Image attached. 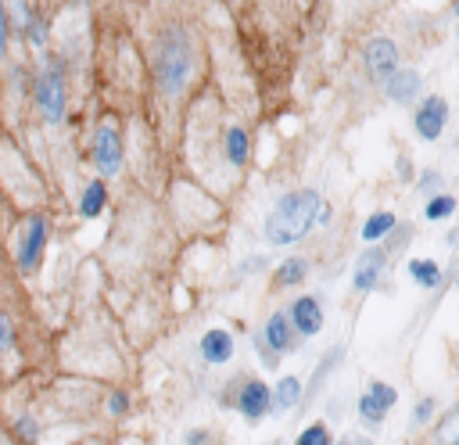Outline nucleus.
<instances>
[{
	"label": "nucleus",
	"mask_w": 459,
	"mask_h": 445,
	"mask_svg": "<svg viewBox=\"0 0 459 445\" xmlns=\"http://www.w3.org/2000/svg\"><path fill=\"white\" fill-rule=\"evenodd\" d=\"M151 75L165 100H179L197 75V43L183 22H165L151 39Z\"/></svg>",
	"instance_id": "nucleus-1"
},
{
	"label": "nucleus",
	"mask_w": 459,
	"mask_h": 445,
	"mask_svg": "<svg viewBox=\"0 0 459 445\" xmlns=\"http://www.w3.org/2000/svg\"><path fill=\"white\" fill-rule=\"evenodd\" d=\"M319 205H323V197L312 187H301V190L283 194L276 201V208L265 215V240L269 244H298L312 230Z\"/></svg>",
	"instance_id": "nucleus-2"
},
{
	"label": "nucleus",
	"mask_w": 459,
	"mask_h": 445,
	"mask_svg": "<svg viewBox=\"0 0 459 445\" xmlns=\"http://www.w3.org/2000/svg\"><path fill=\"white\" fill-rule=\"evenodd\" d=\"M32 104L43 126H61L65 111H68V79H65V65L54 54H43L36 72H32Z\"/></svg>",
	"instance_id": "nucleus-3"
},
{
	"label": "nucleus",
	"mask_w": 459,
	"mask_h": 445,
	"mask_svg": "<svg viewBox=\"0 0 459 445\" xmlns=\"http://www.w3.org/2000/svg\"><path fill=\"white\" fill-rule=\"evenodd\" d=\"M90 158H93V169H97L104 179L118 176V169H122V129H118L115 118H100V126L93 129Z\"/></svg>",
	"instance_id": "nucleus-4"
},
{
	"label": "nucleus",
	"mask_w": 459,
	"mask_h": 445,
	"mask_svg": "<svg viewBox=\"0 0 459 445\" xmlns=\"http://www.w3.org/2000/svg\"><path fill=\"white\" fill-rule=\"evenodd\" d=\"M362 68H366V75L373 79V83H387L398 68H402V50H398V43L391 39V36H369L366 43H362Z\"/></svg>",
	"instance_id": "nucleus-5"
},
{
	"label": "nucleus",
	"mask_w": 459,
	"mask_h": 445,
	"mask_svg": "<svg viewBox=\"0 0 459 445\" xmlns=\"http://www.w3.org/2000/svg\"><path fill=\"white\" fill-rule=\"evenodd\" d=\"M445 126H448V100L441 93H423L416 100V108H412V129H416V136L427 140V144H434L445 133Z\"/></svg>",
	"instance_id": "nucleus-6"
},
{
	"label": "nucleus",
	"mask_w": 459,
	"mask_h": 445,
	"mask_svg": "<svg viewBox=\"0 0 459 445\" xmlns=\"http://www.w3.org/2000/svg\"><path fill=\"white\" fill-rule=\"evenodd\" d=\"M43 248H47V219L39 212H32L22 222V233H18V269L25 276L36 273V266L43 258Z\"/></svg>",
	"instance_id": "nucleus-7"
},
{
	"label": "nucleus",
	"mask_w": 459,
	"mask_h": 445,
	"mask_svg": "<svg viewBox=\"0 0 459 445\" xmlns=\"http://www.w3.org/2000/svg\"><path fill=\"white\" fill-rule=\"evenodd\" d=\"M384 93H387L391 104L409 108V104H416V100L423 97V75H420L416 68H405V65H402V68L384 83Z\"/></svg>",
	"instance_id": "nucleus-8"
},
{
	"label": "nucleus",
	"mask_w": 459,
	"mask_h": 445,
	"mask_svg": "<svg viewBox=\"0 0 459 445\" xmlns=\"http://www.w3.org/2000/svg\"><path fill=\"white\" fill-rule=\"evenodd\" d=\"M287 323H290L298 334H305V337L319 334V330H323V305H319V298H312V294L294 298V301H290V312H287Z\"/></svg>",
	"instance_id": "nucleus-9"
},
{
	"label": "nucleus",
	"mask_w": 459,
	"mask_h": 445,
	"mask_svg": "<svg viewBox=\"0 0 459 445\" xmlns=\"http://www.w3.org/2000/svg\"><path fill=\"white\" fill-rule=\"evenodd\" d=\"M394 398H398V395H394V388H391V384L373 380V384L366 388V395L359 398V416H362L366 423H373V427H377V423L387 416V409L394 406Z\"/></svg>",
	"instance_id": "nucleus-10"
},
{
	"label": "nucleus",
	"mask_w": 459,
	"mask_h": 445,
	"mask_svg": "<svg viewBox=\"0 0 459 445\" xmlns=\"http://www.w3.org/2000/svg\"><path fill=\"white\" fill-rule=\"evenodd\" d=\"M247 154H251L247 129H244L240 122H226V126H222V158H226L233 169H244V165H247Z\"/></svg>",
	"instance_id": "nucleus-11"
},
{
	"label": "nucleus",
	"mask_w": 459,
	"mask_h": 445,
	"mask_svg": "<svg viewBox=\"0 0 459 445\" xmlns=\"http://www.w3.org/2000/svg\"><path fill=\"white\" fill-rule=\"evenodd\" d=\"M269 388L262 380H244L240 391H237V409L247 416V420H262L269 413Z\"/></svg>",
	"instance_id": "nucleus-12"
},
{
	"label": "nucleus",
	"mask_w": 459,
	"mask_h": 445,
	"mask_svg": "<svg viewBox=\"0 0 459 445\" xmlns=\"http://www.w3.org/2000/svg\"><path fill=\"white\" fill-rule=\"evenodd\" d=\"M230 355H233V334H230V330L212 327V330L201 334V359H204V362L222 366V362H230Z\"/></svg>",
	"instance_id": "nucleus-13"
},
{
	"label": "nucleus",
	"mask_w": 459,
	"mask_h": 445,
	"mask_svg": "<svg viewBox=\"0 0 459 445\" xmlns=\"http://www.w3.org/2000/svg\"><path fill=\"white\" fill-rule=\"evenodd\" d=\"M384 262H387V251L384 248H373V251H366L362 258H359V266H355V291H373L377 287V280H380V273H384Z\"/></svg>",
	"instance_id": "nucleus-14"
},
{
	"label": "nucleus",
	"mask_w": 459,
	"mask_h": 445,
	"mask_svg": "<svg viewBox=\"0 0 459 445\" xmlns=\"http://www.w3.org/2000/svg\"><path fill=\"white\" fill-rule=\"evenodd\" d=\"M262 345L276 355V352H290V323H287V312H273L262 327Z\"/></svg>",
	"instance_id": "nucleus-15"
},
{
	"label": "nucleus",
	"mask_w": 459,
	"mask_h": 445,
	"mask_svg": "<svg viewBox=\"0 0 459 445\" xmlns=\"http://www.w3.org/2000/svg\"><path fill=\"white\" fill-rule=\"evenodd\" d=\"M104 205H108V187H104V179H90V183L82 187V197H79V215H82V219H97V215L104 212Z\"/></svg>",
	"instance_id": "nucleus-16"
},
{
	"label": "nucleus",
	"mask_w": 459,
	"mask_h": 445,
	"mask_svg": "<svg viewBox=\"0 0 459 445\" xmlns=\"http://www.w3.org/2000/svg\"><path fill=\"white\" fill-rule=\"evenodd\" d=\"M391 230H394V212H373V215L362 222V240H366V244H380Z\"/></svg>",
	"instance_id": "nucleus-17"
},
{
	"label": "nucleus",
	"mask_w": 459,
	"mask_h": 445,
	"mask_svg": "<svg viewBox=\"0 0 459 445\" xmlns=\"http://www.w3.org/2000/svg\"><path fill=\"white\" fill-rule=\"evenodd\" d=\"M305 276H308V262L294 255V258H283V262L276 266V276H273V280H276V287H294V284H301Z\"/></svg>",
	"instance_id": "nucleus-18"
},
{
	"label": "nucleus",
	"mask_w": 459,
	"mask_h": 445,
	"mask_svg": "<svg viewBox=\"0 0 459 445\" xmlns=\"http://www.w3.org/2000/svg\"><path fill=\"white\" fill-rule=\"evenodd\" d=\"M409 276L420 284V287H437V280H441V266L434 262V258H412L409 262Z\"/></svg>",
	"instance_id": "nucleus-19"
},
{
	"label": "nucleus",
	"mask_w": 459,
	"mask_h": 445,
	"mask_svg": "<svg viewBox=\"0 0 459 445\" xmlns=\"http://www.w3.org/2000/svg\"><path fill=\"white\" fill-rule=\"evenodd\" d=\"M298 398H301V380L298 377H283L276 384V391H269V402H276V409H290V406H298Z\"/></svg>",
	"instance_id": "nucleus-20"
},
{
	"label": "nucleus",
	"mask_w": 459,
	"mask_h": 445,
	"mask_svg": "<svg viewBox=\"0 0 459 445\" xmlns=\"http://www.w3.org/2000/svg\"><path fill=\"white\" fill-rule=\"evenodd\" d=\"M22 36H25V43H29V47H36V50H43V47H47V39H50V32H47V22H43L36 11L25 18V25H22Z\"/></svg>",
	"instance_id": "nucleus-21"
},
{
	"label": "nucleus",
	"mask_w": 459,
	"mask_h": 445,
	"mask_svg": "<svg viewBox=\"0 0 459 445\" xmlns=\"http://www.w3.org/2000/svg\"><path fill=\"white\" fill-rule=\"evenodd\" d=\"M455 212V197L452 194H430V201L423 205V215L434 222V219H448Z\"/></svg>",
	"instance_id": "nucleus-22"
},
{
	"label": "nucleus",
	"mask_w": 459,
	"mask_h": 445,
	"mask_svg": "<svg viewBox=\"0 0 459 445\" xmlns=\"http://www.w3.org/2000/svg\"><path fill=\"white\" fill-rule=\"evenodd\" d=\"M455 431H459V413L448 409L445 420H441V427H437V445H455V438H459Z\"/></svg>",
	"instance_id": "nucleus-23"
},
{
	"label": "nucleus",
	"mask_w": 459,
	"mask_h": 445,
	"mask_svg": "<svg viewBox=\"0 0 459 445\" xmlns=\"http://www.w3.org/2000/svg\"><path fill=\"white\" fill-rule=\"evenodd\" d=\"M11 57V22H7V0H0V68Z\"/></svg>",
	"instance_id": "nucleus-24"
},
{
	"label": "nucleus",
	"mask_w": 459,
	"mask_h": 445,
	"mask_svg": "<svg viewBox=\"0 0 459 445\" xmlns=\"http://www.w3.org/2000/svg\"><path fill=\"white\" fill-rule=\"evenodd\" d=\"M298 445H330V431H326V423H308V427L301 431Z\"/></svg>",
	"instance_id": "nucleus-25"
},
{
	"label": "nucleus",
	"mask_w": 459,
	"mask_h": 445,
	"mask_svg": "<svg viewBox=\"0 0 459 445\" xmlns=\"http://www.w3.org/2000/svg\"><path fill=\"white\" fill-rule=\"evenodd\" d=\"M441 172H434V169H423V176H420V190L423 194H434V190H441Z\"/></svg>",
	"instance_id": "nucleus-26"
},
{
	"label": "nucleus",
	"mask_w": 459,
	"mask_h": 445,
	"mask_svg": "<svg viewBox=\"0 0 459 445\" xmlns=\"http://www.w3.org/2000/svg\"><path fill=\"white\" fill-rule=\"evenodd\" d=\"M11 348H14V330H11L7 312H0V352H11Z\"/></svg>",
	"instance_id": "nucleus-27"
},
{
	"label": "nucleus",
	"mask_w": 459,
	"mask_h": 445,
	"mask_svg": "<svg viewBox=\"0 0 459 445\" xmlns=\"http://www.w3.org/2000/svg\"><path fill=\"white\" fill-rule=\"evenodd\" d=\"M126 406H129L126 391H115V395L108 398V413H115V416H122V413H126Z\"/></svg>",
	"instance_id": "nucleus-28"
},
{
	"label": "nucleus",
	"mask_w": 459,
	"mask_h": 445,
	"mask_svg": "<svg viewBox=\"0 0 459 445\" xmlns=\"http://www.w3.org/2000/svg\"><path fill=\"white\" fill-rule=\"evenodd\" d=\"M430 413H434V398H420L416 402V413H412V423H423Z\"/></svg>",
	"instance_id": "nucleus-29"
},
{
	"label": "nucleus",
	"mask_w": 459,
	"mask_h": 445,
	"mask_svg": "<svg viewBox=\"0 0 459 445\" xmlns=\"http://www.w3.org/2000/svg\"><path fill=\"white\" fill-rule=\"evenodd\" d=\"M18 434H22V438H25V441H32V434H36V423H32V420H25V416H22V420H18Z\"/></svg>",
	"instance_id": "nucleus-30"
},
{
	"label": "nucleus",
	"mask_w": 459,
	"mask_h": 445,
	"mask_svg": "<svg viewBox=\"0 0 459 445\" xmlns=\"http://www.w3.org/2000/svg\"><path fill=\"white\" fill-rule=\"evenodd\" d=\"M398 176H402V179H409V176H412V161H409L405 154L398 158Z\"/></svg>",
	"instance_id": "nucleus-31"
},
{
	"label": "nucleus",
	"mask_w": 459,
	"mask_h": 445,
	"mask_svg": "<svg viewBox=\"0 0 459 445\" xmlns=\"http://www.w3.org/2000/svg\"><path fill=\"white\" fill-rule=\"evenodd\" d=\"M204 441H208V434H204V431H194V434L186 438V445H204Z\"/></svg>",
	"instance_id": "nucleus-32"
},
{
	"label": "nucleus",
	"mask_w": 459,
	"mask_h": 445,
	"mask_svg": "<svg viewBox=\"0 0 459 445\" xmlns=\"http://www.w3.org/2000/svg\"><path fill=\"white\" fill-rule=\"evenodd\" d=\"M341 445H348V441H341Z\"/></svg>",
	"instance_id": "nucleus-33"
}]
</instances>
